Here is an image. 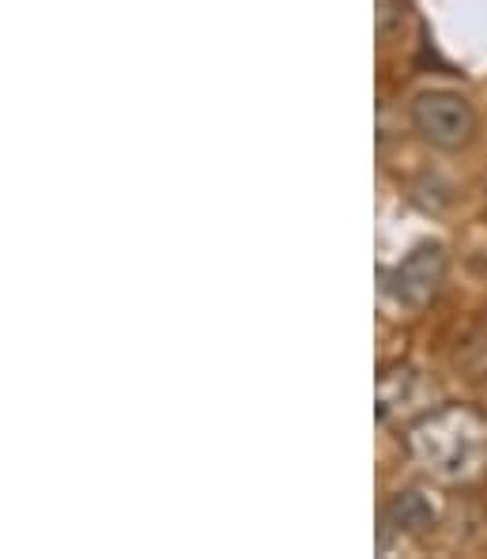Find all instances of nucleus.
Instances as JSON below:
<instances>
[{
  "label": "nucleus",
  "mask_w": 487,
  "mask_h": 559,
  "mask_svg": "<svg viewBox=\"0 0 487 559\" xmlns=\"http://www.w3.org/2000/svg\"><path fill=\"white\" fill-rule=\"evenodd\" d=\"M484 424L461 405L435 408L408 431V450L419 465L439 480H465L480 468L484 457Z\"/></svg>",
  "instance_id": "obj_1"
},
{
  "label": "nucleus",
  "mask_w": 487,
  "mask_h": 559,
  "mask_svg": "<svg viewBox=\"0 0 487 559\" xmlns=\"http://www.w3.org/2000/svg\"><path fill=\"white\" fill-rule=\"evenodd\" d=\"M385 530H397V533H424L427 525H435V511L424 503V496H416V491H404V496H397L390 503V511H385L382 518Z\"/></svg>",
  "instance_id": "obj_4"
},
{
  "label": "nucleus",
  "mask_w": 487,
  "mask_h": 559,
  "mask_svg": "<svg viewBox=\"0 0 487 559\" xmlns=\"http://www.w3.org/2000/svg\"><path fill=\"white\" fill-rule=\"evenodd\" d=\"M412 126L431 147L442 152H461L476 133V110L453 87H431L412 98Z\"/></svg>",
  "instance_id": "obj_2"
},
{
  "label": "nucleus",
  "mask_w": 487,
  "mask_h": 559,
  "mask_svg": "<svg viewBox=\"0 0 487 559\" xmlns=\"http://www.w3.org/2000/svg\"><path fill=\"white\" fill-rule=\"evenodd\" d=\"M446 280V250L439 242H424L382 273V292L404 310H424L439 295Z\"/></svg>",
  "instance_id": "obj_3"
}]
</instances>
